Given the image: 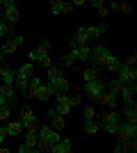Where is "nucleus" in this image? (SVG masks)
<instances>
[{
    "label": "nucleus",
    "mask_w": 137,
    "mask_h": 153,
    "mask_svg": "<svg viewBox=\"0 0 137 153\" xmlns=\"http://www.w3.org/2000/svg\"><path fill=\"white\" fill-rule=\"evenodd\" d=\"M91 5H94V9H96L101 16H107V14H110V9H107V5H105V0H91Z\"/></svg>",
    "instance_id": "c85d7f7f"
},
{
    "label": "nucleus",
    "mask_w": 137,
    "mask_h": 153,
    "mask_svg": "<svg viewBox=\"0 0 137 153\" xmlns=\"http://www.w3.org/2000/svg\"><path fill=\"white\" fill-rule=\"evenodd\" d=\"M9 34H12V27H9V25L5 23V21L0 19V39H7Z\"/></svg>",
    "instance_id": "473e14b6"
},
{
    "label": "nucleus",
    "mask_w": 137,
    "mask_h": 153,
    "mask_svg": "<svg viewBox=\"0 0 137 153\" xmlns=\"http://www.w3.org/2000/svg\"><path fill=\"white\" fill-rule=\"evenodd\" d=\"M59 76V69L57 66H48V80H53V78Z\"/></svg>",
    "instance_id": "a19ab883"
},
{
    "label": "nucleus",
    "mask_w": 137,
    "mask_h": 153,
    "mask_svg": "<svg viewBox=\"0 0 137 153\" xmlns=\"http://www.w3.org/2000/svg\"><path fill=\"white\" fill-rule=\"evenodd\" d=\"M76 53H78V59L80 62H87V59H89V55H91V46H78V48H76Z\"/></svg>",
    "instance_id": "cd10ccee"
},
{
    "label": "nucleus",
    "mask_w": 137,
    "mask_h": 153,
    "mask_svg": "<svg viewBox=\"0 0 137 153\" xmlns=\"http://www.w3.org/2000/svg\"><path fill=\"white\" fill-rule=\"evenodd\" d=\"M19 112H21L19 121L23 123V130H32V133H37V130H39V126H41V121H39V117L34 114V110L30 108V105H23Z\"/></svg>",
    "instance_id": "f03ea898"
},
{
    "label": "nucleus",
    "mask_w": 137,
    "mask_h": 153,
    "mask_svg": "<svg viewBox=\"0 0 137 153\" xmlns=\"http://www.w3.org/2000/svg\"><path fill=\"white\" fill-rule=\"evenodd\" d=\"M117 140L121 142V140H135L137 137V123H133V121H121L119 119V128H117Z\"/></svg>",
    "instance_id": "39448f33"
},
{
    "label": "nucleus",
    "mask_w": 137,
    "mask_h": 153,
    "mask_svg": "<svg viewBox=\"0 0 137 153\" xmlns=\"http://www.w3.org/2000/svg\"><path fill=\"white\" fill-rule=\"evenodd\" d=\"M85 44H89V37H87L85 27H78L76 37L71 39V46H73V48H78V46H85Z\"/></svg>",
    "instance_id": "f3484780"
},
{
    "label": "nucleus",
    "mask_w": 137,
    "mask_h": 153,
    "mask_svg": "<svg viewBox=\"0 0 137 153\" xmlns=\"http://www.w3.org/2000/svg\"><path fill=\"white\" fill-rule=\"evenodd\" d=\"M46 114H48V119L53 121V128H59V130L64 128V117H62V114H57V110H48Z\"/></svg>",
    "instance_id": "412c9836"
},
{
    "label": "nucleus",
    "mask_w": 137,
    "mask_h": 153,
    "mask_svg": "<svg viewBox=\"0 0 137 153\" xmlns=\"http://www.w3.org/2000/svg\"><path fill=\"white\" fill-rule=\"evenodd\" d=\"M50 91H48V87H46V85H41L39 87V94H37V98H39V101H48V98H50Z\"/></svg>",
    "instance_id": "72a5a7b5"
},
{
    "label": "nucleus",
    "mask_w": 137,
    "mask_h": 153,
    "mask_svg": "<svg viewBox=\"0 0 137 153\" xmlns=\"http://www.w3.org/2000/svg\"><path fill=\"white\" fill-rule=\"evenodd\" d=\"M137 151V140H121L114 146V153H135Z\"/></svg>",
    "instance_id": "ddd939ff"
},
{
    "label": "nucleus",
    "mask_w": 137,
    "mask_h": 153,
    "mask_svg": "<svg viewBox=\"0 0 137 153\" xmlns=\"http://www.w3.org/2000/svg\"><path fill=\"white\" fill-rule=\"evenodd\" d=\"M50 82L55 85V91H69V87H71V82H69V80H66L64 76H57V78H53Z\"/></svg>",
    "instance_id": "5701e85b"
},
{
    "label": "nucleus",
    "mask_w": 137,
    "mask_h": 153,
    "mask_svg": "<svg viewBox=\"0 0 137 153\" xmlns=\"http://www.w3.org/2000/svg\"><path fill=\"white\" fill-rule=\"evenodd\" d=\"M37 137H39V151H50L53 144L59 142V130L53 126H39Z\"/></svg>",
    "instance_id": "f257e3e1"
},
{
    "label": "nucleus",
    "mask_w": 137,
    "mask_h": 153,
    "mask_svg": "<svg viewBox=\"0 0 137 153\" xmlns=\"http://www.w3.org/2000/svg\"><path fill=\"white\" fill-rule=\"evenodd\" d=\"M119 119H121V114L119 112H107V114L101 117V128H105V133L107 135H114L117 133V128H119Z\"/></svg>",
    "instance_id": "423d86ee"
},
{
    "label": "nucleus",
    "mask_w": 137,
    "mask_h": 153,
    "mask_svg": "<svg viewBox=\"0 0 137 153\" xmlns=\"http://www.w3.org/2000/svg\"><path fill=\"white\" fill-rule=\"evenodd\" d=\"M5 130H7V135L16 137V135H21V133H23V123H21V121H9V123L5 126Z\"/></svg>",
    "instance_id": "393cba45"
},
{
    "label": "nucleus",
    "mask_w": 137,
    "mask_h": 153,
    "mask_svg": "<svg viewBox=\"0 0 137 153\" xmlns=\"http://www.w3.org/2000/svg\"><path fill=\"white\" fill-rule=\"evenodd\" d=\"M37 51L39 53H50V44H48V41H41V44L37 46Z\"/></svg>",
    "instance_id": "79ce46f5"
},
{
    "label": "nucleus",
    "mask_w": 137,
    "mask_h": 153,
    "mask_svg": "<svg viewBox=\"0 0 137 153\" xmlns=\"http://www.w3.org/2000/svg\"><path fill=\"white\" fill-rule=\"evenodd\" d=\"M117 101H119V91H112V89H105L101 94V98H98L101 105H105V108H110V110H117Z\"/></svg>",
    "instance_id": "9d476101"
},
{
    "label": "nucleus",
    "mask_w": 137,
    "mask_h": 153,
    "mask_svg": "<svg viewBox=\"0 0 137 153\" xmlns=\"http://www.w3.org/2000/svg\"><path fill=\"white\" fill-rule=\"evenodd\" d=\"M21 73H23V76H27V78H30V76H32V71H34V62H27V64H23V66H21Z\"/></svg>",
    "instance_id": "c9c22d12"
},
{
    "label": "nucleus",
    "mask_w": 137,
    "mask_h": 153,
    "mask_svg": "<svg viewBox=\"0 0 137 153\" xmlns=\"http://www.w3.org/2000/svg\"><path fill=\"white\" fill-rule=\"evenodd\" d=\"M37 62H39L41 66H46V69H48V66H53V57L48 55V53H39V57H37Z\"/></svg>",
    "instance_id": "2f4dec72"
},
{
    "label": "nucleus",
    "mask_w": 137,
    "mask_h": 153,
    "mask_svg": "<svg viewBox=\"0 0 137 153\" xmlns=\"http://www.w3.org/2000/svg\"><path fill=\"white\" fill-rule=\"evenodd\" d=\"M135 91H137L135 82H124V85H121V89H119V96H121L124 103L128 105V103H135V101H133V98H135Z\"/></svg>",
    "instance_id": "9b49d317"
},
{
    "label": "nucleus",
    "mask_w": 137,
    "mask_h": 153,
    "mask_svg": "<svg viewBox=\"0 0 137 153\" xmlns=\"http://www.w3.org/2000/svg\"><path fill=\"white\" fill-rule=\"evenodd\" d=\"M2 64H5V55H2V53H0V66H2Z\"/></svg>",
    "instance_id": "de8ad7c7"
},
{
    "label": "nucleus",
    "mask_w": 137,
    "mask_h": 153,
    "mask_svg": "<svg viewBox=\"0 0 137 153\" xmlns=\"http://www.w3.org/2000/svg\"><path fill=\"white\" fill-rule=\"evenodd\" d=\"M126 64H130V66H135V64H137V55H128V59H126Z\"/></svg>",
    "instance_id": "37998d69"
},
{
    "label": "nucleus",
    "mask_w": 137,
    "mask_h": 153,
    "mask_svg": "<svg viewBox=\"0 0 137 153\" xmlns=\"http://www.w3.org/2000/svg\"><path fill=\"white\" fill-rule=\"evenodd\" d=\"M105 89H107V85H105L101 78H96V80H89V82L82 85V91L89 96L91 101H96V103H98V98H101V94H103Z\"/></svg>",
    "instance_id": "7ed1b4c3"
},
{
    "label": "nucleus",
    "mask_w": 137,
    "mask_h": 153,
    "mask_svg": "<svg viewBox=\"0 0 137 153\" xmlns=\"http://www.w3.org/2000/svg\"><path fill=\"white\" fill-rule=\"evenodd\" d=\"M39 87H41V78H39V76H30V82H27L25 94H27V96H32V98H37V94H39Z\"/></svg>",
    "instance_id": "2eb2a0df"
},
{
    "label": "nucleus",
    "mask_w": 137,
    "mask_h": 153,
    "mask_svg": "<svg viewBox=\"0 0 137 153\" xmlns=\"http://www.w3.org/2000/svg\"><path fill=\"white\" fill-rule=\"evenodd\" d=\"M2 9H5V19L9 23H16L21 19V5L16 0H2Z\"/></svg>",
    "instance_id": "6e6552de"
},
{
    "label": "nucleus",
    "mask_w": 137,
    "mask_h": 153,
    "mask_svg": "<svg viewBox=\"0 0 137 153\" xmlns=\"http://www.w3.org/2000/svg\"><path fill=\"white\" fill-rule=\"evenodd\" d=\"M57 114H62V117H66L69 114V112H71V105H69V103H57Z\"/></svg>",
    "instance_id": "f704fd0d"
},
{
    "label": "nucleus",
    "mask_w": 137,
    "mask_h": 153,
    "mask_svg": "<svg viewBox=\"0 0 137 153\" xmlns=\"http://www.w3.org/2000/svg\"><path fill=\"white\" fill-rule=\"evenodd\" d=\"M37 57H39V51H37V48L30 51V62H37Z\"/></svg>",
    "instance_id": "c03bdc74"
},
{
    "label": "nucleus",
    "mask_w": 137,
    "mask_h": 153,
    "mask_svg": "<svg viewBox=\"0 0 137 153\" xmlns=\"http://www.w3.org/2000/svg\"><path fill=\"white\" fill-rule=\"evenodd\" d=\"M16 51H19V46L14 44V39H5L2 46H0V53H2V55H9V53H16Z\"/></svg>",
    "instance_id": "a878e982"
},
{
    "label": "nucleus",
    "mask_w": 137,
    "mask_h": 153,
    "mask_svg": "<svg viewBox=\"0 0 137 153\" xmlns=\"http://www.w3.org/2000/svg\"><path fill=\"white\" fill-rule=\"evenodd\" d=\"M85 32H87V37H101V34H105L107 32V23H101V25H89V27H85Z\"/></svg>",
    "instance_id": "a211bd4d"
},
{
    "label": "nucleus",
    "mask_w": 137,
    "mask_h": 153,
    "mask_svg": "<svg viewBox=\"0 0 137 153\" xmlns=\"http://www.w3.org/2000/svg\"><path fill=\"white\" fill-rule=\"evenodd\" d=\"M14 44L21 48V46H23V37H14Z\"/></svg>",
    "instance_id": "a18cd8bd"
},
{
    "label": "nucleus",
    "mask_w": 137,
    "mask_h": 153,
    "mask_svg": "<svg viewBox=\"0 0 137 153\" xmlns=\"http://www.w3.org/2000/svg\"><path fill=\"white\" fill-rule=\"evenodd\" d=\"M27 82H30V78L23 76L21 71H16V78H14V87H16L19 91H25V89H27Z\"/></svg>",
    "instance_id": "4be33fe9"
},
{
    "label": "nucleus",
    "mask_w": 137,
    "mask_h": 153,
    "mask_svg": "<svg viewBox=\"0 0 137 153\" xmlns=\"http://www.w3.org/2000/svg\"><path fill=\"white\" fill-rule=\"evenodd\" d=\"M50 12L53 14H71L73 2H69V0H50Z\"/></svg>",
    "instance_id": "f8f14e48"
},
{
    "label": "nucleus",
    "mask_w": 137,
    "mask_h": 153,
    "mask_svg": "<svg viewBox=\"0 0 137 153\" xmlns=\"http://www.w3.org/2000/svg\"><path fill=\"white\" fill-rule=\"evenodd\" d=\"M0 9H2V0H0Z\"/></svg>",
    "instance_id": "09e8293b"
},
{
    "label": "nucleus",
    "mask_w": 137,
    "mask_h": 153,
    "mask_svg": "<svg viewBox=\"0 0 137 153\" xmlns=\"http://www.w3.org/2000/svg\"><path fill=\"white\" fill-rule=\"evenodd\" d=\"M110 48L107 46H91V55H89V59H91V66L96 71H101L105 66V57L110 55Z\"/></svg>",
    "instance_id": "20e7f679"
},
{
    "label": "nucleus",
    "mask_w": 137,
    "mask_h": 153,
    "mask_svg": "<svg viewBox=\"0 0 137 153\" xmlns=\"http://www.w3.org/2000/svg\"><path fill=\"white\" fill-rule=\"evenodd\" d=\"M121 85H124V80H119V78L114 76V78L110 80V89H112V91H119V89H121Z\"/></svg>",
    "instance_id": "4c0bfd02"
},
{
    "label": "nucleus",
    "mask_w": 137,
    "mask_h": 153,
    "mask_svg": "<svg viewBox=\"0 0 137 153\" xmlns=\"http://www.w3.org/2000/svg\"><path fill=\"white\" fill-rule=\"evenodd\" d=\"M69 105H71V108L80 105V94H69Z\"/></svg>",
    "instance_id": "58836bf2"
},
{
    "label": "nucleus",
    "mask_w": 137,
    "mask_h": 153,
    "mask_svg": "<svg viewBox=\"0 0 137 153\" xmlns=\"http://www.w3.org/2000/svg\"><path fill=\"white\" fill-rule=\"evenodd\" d=\"M39 151V137L32 130H25V137H23V144L19 146V153H37Z\"/></svg>",
    "instance_id": "0eeeda50"
},
{
    "label": "nucleus",
    "mask_w": 137,
    "mask_h": 153,
    "mask_svg": "<svg viewBox=\"0 0 137 153\" xmlns=\"http://www.w3.org/2000/svg\"><path fill=\"white\" fill-rule=\"evenodd\" d=\"M98 128H101V123H96L94 119H85V133L87 135H96Z\"/></svg>",
    "instance_id": "c756f323"
},
{
    "label": "nucleus",
    "mask_w": 137,
    "mask_h": 153,
    "mask_svg": "<svg viewBox=\"0 0 137 153\" xmlns=\"http://www.w3.org/2000/svg\"><path fill=\"white\" fill-rule=\"evenodd\" d=\"M0 78H2V82H5V85H12V87H14V78H16V71H14L12 66L2 64V66H0Z\"/></svg>",
    "instance_id": "4468645a"
},
{
    "label": "nucleus",
    "mask_w": 137,
    "mask_h": 153,
    "mask_svg": "<svg viewBox=\"0 0 137 153\" xmlns=\"http://www.w3.org/2000/svg\"><path fill=\"white\" fill-rule=\"evenodd\" d=\"M107 9H112V12H124V14H130V12H133V5H130V2H126V0H117V2H112Z\"/></svg>",
    "instance_id": "6ab92c4d"
},
{
    "label": "nucleus",
    "mask_w": 137,
    "mask_h": 153,
    "mask_svg": "<svg viewBox=\"0 0 137 153\" xmlns=\"http://www.w3.org/2000/svg\"><path fill=\"white\" fill-rule=\"evenodd\" d=\"M50 151L53 153H71L73 144H71V140H59L57 144H53V146H50Z\"/></svg>",
    "instance_id": "dca6fc26"
},
{
    "label": "nucleus",
    "mask_w": 137,
    "mask_h": 153,
    "mask_svg": "<svg viewBox=\"0 0 137 153\" xmlns=\"http://www.w3.org/2000/svg\"><path fill=\"white\" fill-rule=\"evenodd\" d=\"M76 62H78V53H76V48H73L69 55H64V57L59 59V64H62V66H73Z\"/></svg>",
    "instance_id": "bb28decb"
},
{
    "label": "nucleus",
    "mask_w": 137,
    "mask_h": 153,
    "mask_svg": "<svg viewBox=\"0 0 137 153\" xmlns=\"http://www.w3.org/2000/svg\"><path fill=\"white\" fill-rule=\"evenodd\" d=\"M119 64H121V62L117 59V55H114V53H110V55L105 57V66H103V69H105V71H110V73H117Z\"/></svg>",
    "instance_id": "aec40b11"
},
{
    "label": "nucleus",
    "mask_w": 137,
    "mask_h": 153,
    "mask_svg": "<svg viewBox=\"0 0 137 153\" xmlns=\"http://www.w3.org/2000/svg\"><path fill=\"white\" fill-rule=\"evenodd\" d=\"M9 112H12V110H9V105H0V123L9 119Z\"/></svg>",
    "instance_id": "e433bc0d"
},
{
    "label": "nucleus",
    "mask_w": 137,
    "mask_h": 153,
    "mask_svg": "<svg viewBox=\"0 0 137 153\" xmlns=\"http://www.w3.org/2000/svg\"><path fill=\"white\" fill-rule=\"evenodd\" d=\"M73 7H80V5H85V0H71Z\"/></svg>",
    "instance_id": "49530a36"
},
{
    "label": "nucleus",
    "mask_w": 137,
    "mask_h": 153,
    "mask_svg": "<svg viewBox=\"0 0 137 153\" xmlns=\"http://www.w3.org/2000/svg\"><path fill=\"white\" fill-rule=\"evenodd\" d=\"M124 119H126V121L137 123V105H135V103H128V105H126V110H124Z\"/></svg>",
    "instance_id": "b1692460"
},
{
    "label": "nucleus",
    "mask_w": 137,
    "mask_h": 153,
    "mask_svg": "<svg viewBox=\"0 0 137 153\" xmlns=\"http://www.w3.org/2000/svg\"><path fill=\"white\" fill-rule=\"evenodd\" d=\"M96 78H98V73H96V69H94V66H89V69L82 71V80H85V82H89V80H96Z\"/></svg>",
    "instance_id": "7c9ffc66"
},
{
    "label": "nucleus",
    "mask_w": 137,
    "mask_h": 153,
    "mask_svg": "<svg viewBox=\"0 0 137 153\" xmlns=\"http://www.w3.org/2000/svg\"><path fill=\"white\" fill-rule=\"evenodd\" d=\"M94 117H96V108H94V105H87L85 108V119H94Z\"/></svg>",
    "instance_id": "ea45409f"
},
{
    "label": "nucleus",
    "mask_w": 137,
    "mask_h": 153,
    "mask_svg": "<svg viewBox=\"0 0 137 153\" xmlns=\"http://www.w3.org/2000/svg\"><path fill=\"white\" fill-rule=\"evenodd\" d=\"M117 78H119V80H124V82H135V80H137V69L130 66V64H126V62L119 64Z\"/></svg>",
    "instance_id": "1a4fd4ad"
}]
</instances>
